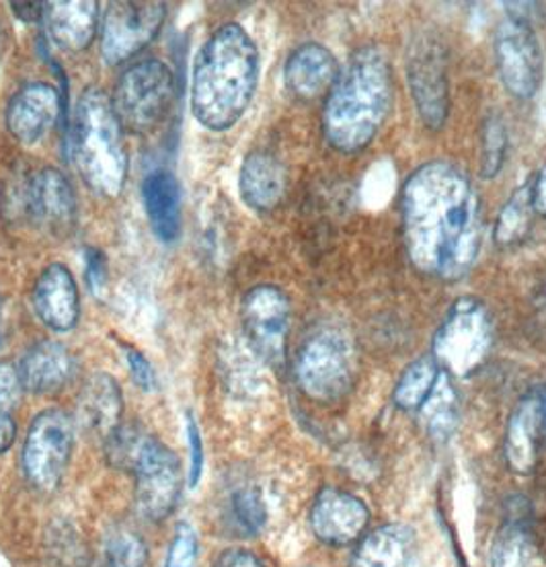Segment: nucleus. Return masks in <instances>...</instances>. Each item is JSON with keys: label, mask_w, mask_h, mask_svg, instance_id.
<instances>
[{"label": "nucleus", "mask_w": 546, "mask_h": 567, "mask_svg": "<svg viewBox=\"0 0 546 567\" xmlns=\"http://www.w3.org/2000/svg\"><path fill=\"white\" fill-rule=\"evenodd\" d=\"M107 567H144L148 561V549L141 535L127 528H117L105 540Z\"/></svg>", "instance_id": "nucleus-31"}, {"label": "nucleus", "mask_w": 546, "mask_h": 567, "mask_svg": "<svg viewBox=\"0 0 546 567\" xmlns=\"http://www.w3.org/2000/svg\"><path fill=\"white\" fill-rule=\"evenodd\" d=\"M187 430H189V446H192V468H189V485H192V487H196L197 482H199V475H202L204 453H202V439H199V432H197V425L194 420H189Z\"/></svg>", "instance_id": "nucleus-37"}, {"label": "nucleus", "mask_w": 546, "mask_h": 567, "mask_svg": "<svg viewBox=\"0 0 546 567\" xmlns=\"http://www.w3.org/2000/svg\"><path fill=\"white\" fill-rule=\"evenodd\" d=\"M409 554L411 530L403 525L382 526L362 540L350 567H405Z\"/></svg>", "instance_id": "nucleus-25"}, {"label": "nucleus", "mask_w": 546, "mask_h": 567, "mask_svg": "<svg viewBox=\"0 0 546 567\" xmlns=\"http://www.w3.org/2000/svg\"><path fill=\"white\" fill-rule=\"evenodd\" d=\"M534 214L536 213L530 196V184L522 185L518 192L505 202L504 210L497 218L495 241L504 247L524 241L533 228Z\"/></svg>", "instance_id": "nucleus-28"}, {"label": "nucleus", "mask_w": 546, "mask_h": 567, "mask_svg": "<svg viewBox=\"0 0 546 567\" xmlns=\"http://www.w3.org/2000/svg\"><path fill=\"white\" fill-rule=\"evenodd\" d=\"M43 19L52 42L60 50L83 52L97 35L99 4L95 0L45 2Z\"/></svg>", "instance_id": "nucleus-20"}, {"label": "nucleus", "mask_w": 546, "mask_h": 567, "mask_svg": "<svg viewBox=\"0 0 546 567\" xmlns=\"http://www.w3.org/2000/svg\"><path fill=\"white\" fill-rule=\"evenodd\" d=\"M530 196H533L534 213L546 218V163L530 184Z\"/></svg>", "instance_id": "nucleus-40"}, {"label": "nucleus", "mask_w": 546, "mask_h": 567, "mask_svg": "<svg viewBox=\"0 0 546 567\" xmlns=\"http://www.w3.org/2000/svg\"><path fill=\"white\" fill-rule=\"evenodd\" d=\"M233 516L243 533L257 535L266 525L267 512L264 499L255 489H240L233 496Z\"/></svg>", "instance_id": "nucleus-33"}, {"label": "nucleus", "mask_w": 546, "mask_h": 567, "mask_svg": "<svg viewBox=\"0 0 546 567\" xmlns=\"http://www.w3.org/2000/svg\"><path fill=\"white\" fill-rule=\"evenodd\" d=\"M403 230L411 264L425 276L456 282L475 266L481 199L471 177L449 161L413 171L403 187Z\"/></svg>", "instance_id": "nucleus-1"}, {"label": "nucleus", "mask_w": 546, "mask_h": 567, "mask_svg": "<svg viewBox=\"0 0 546 567\" xmlns=\"http://www.w3.org/2000/svg\"><path fill=\"white\" fill-rule=\"evenodd\" d=\"M60 115V93L48 83H31L7 105V128L23 144H35L52 130Z\"/></svg>", "instance_id": "nucleus-17"}, {"label": "nucleus", "mask_w": 546, "mask_h": 567, "mask_svg": "<svg viewBox=\"0 0 546 567\" xmlns=\"http://www.w3.org/2000/svg\"><path fill=\"white\" fill-rule=\"evenodd\" d=\"M86 270H89V282L93 290L97 292L105 282V259L99 254L97 249H86Z\"/></svg>", "instance_id": "nucleus-38"}, {"label": "nucleus", "mask_w": 546, "mask_h": 567, "mask_svg": "<svg viewBox=\"0 0 546 567\" xmlns=\"http://www.w3.org/2000/svg\"><path fill=\"white\" fill-rule=\"evenodd\" d=\"M124 134L113 114L112 100L97 86H89L76 105L72 146L84 184L103 198H117L126 184Z\"/></svg>", "instance_id": "nucleus-4"}, {"label": "nucleus", "mask_w": 546, "mask_h": 567, "mask_svg": "<svg viewBox=\"0 0 546 567\" xmlns=\"http://www.w3.org/2000/svg\"><path fill=\"white\" fill-rule=\"evenodd\" d=\"M29 210L54 237H69L76 225V196L62 171L45 167L29 185Z\"/></svg>", "instance_id": "nucleus-16"}, {"label": "nucleus", "mask_w": 546, "mask_h": 567, "mask_svg": "<svg viewBox=\"0 0 546 567\" xmlns=\"http://www.w3.org/2000/svg\"><path fill=\"white\" fill-rule=\"evenodd\" d=\"M538 547L528 526L509 523L495 537L491 549V567H536Z\"/></svg>", "instance_id": "nucleus-27"}, {"label": "nucleus", "mask_w": 546, "mask_h": 567, "mask_svg": "<svg viewBox=\"0 0 546 567\" xmlns=\"http://www.w3.org/2000/svg\"><path fill=\"white\" fill-rule=\"evenodd\" d=\"M440 377H442V370L435 362L434 355H425V358L415 360L413 364L406 367L403 377L396 383L394 403L406 412L421 410L423 403L434 393Z\"/></svg>", "instance_id": "nucleus-26"}, {"label": "nucleus", "mask_w": 546, "mask_h": 567, "mask_svg": "<svg viewBox=\"0 0 546 567\" xmlns=\"http://www.w3.org/2000/svg\"><path fill=\"white\" fill-rule=\"evenodd\" d=\"M173 100V71L161 60H141L120 76L113 89V114L124 132L148 134L167 117Z\"/></svg>", "instance_id": "nucleus-5"}, {"label": "nucleus", "mask_w": 546, "mask_h": 567, "mask_svg": "<svg viewBox=\"0 0 546 567\" xmlns=\"http://www.w3.org/2000/svg\"><path fill=\"white\" fill-rule=\"evenodd\" d=\"M406 79L423 124L432 130L442 128L450 112L449 76L442 45L434 40L413 43L406 60Z\"/></svg>", "instance_id": "nucleus-13"}, {"label": "nucleus", "mask_w": 546, "mask_h": 567, "mask_svg": "<svg viewBox=\"0 0 546 567\" xmlns=\"http://www.w3.org/2000/svg\"><path fill=\"white\" fill-rule=\"evenodd\" d=\"M370 520V512L351 494L339 489H324L310 512V526L317 539L327 545L343 547L360 539Z\"/></svg>", "instance_id": "nucleus-15"}, {"label": "nucleus", "mask_w": 546, "mask_h": 567, "mask_svg": "<svg viewBox=\"0 0 546 567\" xmlns=\"http://www.w3.org/2000/svg\"><path fill=\"white\" fill-rule=\"evenodd\" d=\"M142 196L156 237L175 241L182 230V192L175 175L168 171L151 173L142 185Z\"/></svg>", "instance_id": "nucleus-24"}, {"label": "nucleus", "mask_w": 546, "mask_h": 567, "mask_svg": "<svg viewBox=\"0 0 546 567\" xmlns=\"http://www.w3.org/2000/svg\"><path fill=\"white\" fill-rule=\"evenodd\" d=\"M212 567H266L264 561L247 549H226L216 557Z\"/></svg>", "instance_id": "nucleus-36"}, {"label": "nucleus", "mask_w": 546, "mask_h": 567, "mask_svg": "<svg viewBox=\"0 0 546 567\" xmlns=\"http://www.w3.org/2000/svg\"><path fill=\"white\" fill-rule=\"evenodd\" d=\"M11 9L21 21L38 23V21H42L43 14H45V2H38V0H33V2H11Z\"/></svg>", "instance_id": "nucleus-39"}, {"label": "nucleus", "mask_w": 546, "mask_h": 567, "mask_svg": "<svg viewBox=\"0 0 546 567\" xmlns=\"http://www.w3.org/2000/svg\"><path fill=\"white\" fill-rule=\"evenodd\" d=\"M337 76L339 66L336 56L324 45L315 42L296 48L284 69L286 85L298 100L305 101L329 95Z\"/></svg>", "instance_id": "nucleus-19"}, {"label": "nucleus", "mask_w": 546, "mask_h": 567, "mask_svg": "<svg viewBox=\"0 0 546 567\" xmlns=\"http://www.w3.org/2000/svg\"><path fill=\"white\" fill-rule=\"evenodd\" d=\"M74 422L62 410H45L29 425L23 444V471L40 492H54L71 463Z\"/></svg>", "instance_id": "nucleus-8"}, {"label": "nucleus", "mask_w": 546, "mask_h": 567, "mask_svg": "<svg viewBox=\"0 0 546 567\" xmlns=\"http://www.w3.org/2000/svg\"><path fill=\"white\" fill-rule=\"evenodd\" d=\"M23 384L19 379V369L0 360V454L7 453L17 436V424H14V410L21 401Z\"/></svg>", "instance_id": "nucleus-29"}, {"label": "nucleus", "mask_w": 546, "mask_h": 567, "mask_svg": "<svg viewBox=\"0 0 546 567\" xmlns=\"http://www.w3.org/2000/svg\"><path fill=\"white\" fill-rule=\"evenodd\" d=\"M238 187L247 206L269 213L280 206L286 194V169L276 156L257 151L245 158Z\"/></svg>", "instance_id": "nucleus-22"}, {"label": "nucleus", "mask_w": 546, "mask_h": 567, "mask_svg": "<svg viewBox=\"0 0 546 567\" xmlns=\"http://www.w3.org/2000/svg\"><path fill=\"white\" fill-rule=\"evenodd\" d=\"M546 436L545 391L534 389L519 399L505 430V461L519 475L533 473Z\"/></svg>", "instance_id": "nucleus-14"}, {"label": "nucleus", "mask_w": 546, "mask_h": 567, "mask_svg": "<svg viewBox=\"0 0 546 567\" xmlns=\"http://www.w3.org/2000/svg\"><path fill=\"white\" fill-rule=\"evenodd\" d=\"M495 64L505 89L530 100L543 83V50L528 19L509 14L495 33Z\"/></svg>", "instance_id": "nucleus-10"}, {"label": "nucleus", "mask_w": 546, "mask_h": 567, "mask_svg": "<svg viewBox=\"0 0 546 567\" xmlns=\"http://www.w3.org/2000/svg\"><path fill=\"white\" fill-rule=\"evenodd\" d=\"M259 81V52L238 23L216 29L202 45L192 76V112L204 128H233Z\"/></svg>", "instance_id": "nucleus-2"}, {"label": "nucleus", "mask_w": 546, "mask_h": 567, "mask_svg": "<svg viewBox=\"0 0 546 567\" xmlns=\"http://www.w3.org/2000/svg\"><path fill=\"white\" fill-rule=\"evenodd\" d=\"M74 360L71 352L58 341L43 340L23 355L19 379L23 391L35 395H54L71 383Z\"/></svg>", "instance_id": "nucleus-21"}, {"label": "nucleus", "mask_w": 546, "mask_h": 567, "mask_svg": "<svg viewBox=\"0 0 546 567\" xmlns=\"http://www.w3.org/2000/svg\"><path fill=\"white\" fill-rule=\"evenodd\" d=\"M243 326L257 354L271 364H280L290 329V300L286 292L271 284L251 288L243 298Z\"/></svg>", "instance_id": "nucleus-12"}, {"label": "nucleus", "mask_w": 546, "mask_h": 567, "mask_svg": "<svg viewBox=\"0 0 546 567\" xmlns=\"http://www.w3.org/2000/svg\"><path fill=\"white\" fill-rule=\"evenodd\" d=\"M392 103L391 62L379 45L353 52L331 86L322 130L327 142L341 153L365 148L382 128Z\"/></svg>", "instance_id": "nucleus-3"}, {"label": "nucleus", "mask_w": 546, "mask_h": 567, "mask_svg": "<svg viewBox=\"0 0 546 567\" xmlns=\"http://www.w3.org/2000/svg\"><path fill=\"white\" fill-rule=\"evenodd\" d=\"M197 559L196 528L187 523L177 526L173 543L168 547L165 567H194Z\"/></svg>", "instance_id": "nucleus-34"}, {"label": "nucleus", "mask_w": 546, "mask_h": 567, "mask_svg": "<svg viewBox=\"0 0 546 567\" xmlns=\"http://www.w3.org/2000/svg\"><path fill=\"white\" fill-rule=\"evenodd\" d=\"M130 473L136 480V508L151 523L167 520L182 497V461L148 434Z\"/></svg>", "instance_id": "nucleus-9"}, {"label": "nucleus", "mask_w": 546, "mask_h": 567, "mask_svg": "<svg viewBox=\"0 0 546 567\" xmlns=\"http://www.w3.org/2000/svg\"><path fill=\"white\" fill-rule=\"evenodd\" d=\"M353 369L348 338L337 329H321L302 346L296 360V379L310 399L331 403L350 391Z\"/></svg>", "instance_id": "nucleus-7"}, {"label": "nucleus", "mask_w": 546, "mask_h": 567, "mask_svg": "<svg viewBox=\"0 0 546 567\" xmlns=\"http://www.w3.org/2000/svg\"><path fill=\"white\" fill-rule=\"evenodd\" d=\"M122 348H124V352H126L124 355H126L127 367H130V372H132L136 384L141 386L142 391H155L156 377L155 370L151 367V362H148L136 348H132V346H127V343H124Z\"/></svg>", "instance_id": "nucleus-35"}, {"label": "nucleus", "mask_w": 546, "mask_h": 567, "mask_svg": "<svg viewBox=\"0 0 546 567\" xmlns=\"http://www.w3.org/2000/svg\"><path fill=\"white\" fill-rule=\"evenodd\" d=\"M33 309L43 326L56 333H66L76 327L81 317L79 288L66 266L52 264L40 274L33 286Z\"/></svg>", "instance_id": "nucleus-18"}, {"label": "nucleus", "mask_w": 546, "mask_h": 567, "mask_svg": "<svg viewBox=\"0 0 546 567\" xmlns=\"http://www.w3.org/2000/svg\"><path fill=\"white\" fill-rule=\"evenodd\" d=\"M0 319H2V307H0ZM0 338H2V321H0Z\"/></svg>", "instance_id": "nucleus-41"}, {"label": "nucleus", "mask_w": 546, "mask_h": 567, "mask_svg": "<svg viewBox=\"0 0 546 567\" xmlns=\"http://www.w3.org/2000/svg\"><path fill=\"white\" fill-rule=\"evenodd\" d=\"M491 343L493 326L483 300L459 298L435 333V362L456 377H468L485 362Z\"/></svg>", "instance_id": "nucleus-6"}, {"label": "nucleus", "mask_w": 546, "mask_h": 567, "mask_svg": "<svg viewBox=\"0 0 546 567\" xmlns=\"http://www.w3.org/2000/svg\"><path fill=\"white\" fill-rule=\"evenodd\" d=\"M427 417L430 432L435 436H449L452 425L456 424V395L450 389L446 377L442 374L435 384L434 393L421 408Z\"/></svg>", "instance_id": "nucleus-32"}, {"label": "nucleus", "mask_w": 546, "mask_h": 567, "mask_svg": "<svg viewBox=\"0 0 546 567\" xmlns=\"http://www.w3.org/2000/svg\"><path fill=\"white\" fill-rule=\"evenodd\" d=\"M167 7L155 0H117L103 17L101 54L107 64H122L155 40Z\"/></svg>", "instance_id": "nucleus-11"}, {"label": "nucleus", "mask_w": 546, "mask_h": 567, "mask_svg": "<svg viewBox=\"0 0 546 567\" xmlns=\"http://www.w3.org/2000/svg\"><path fill=\"white\" fill-rule=\"evenodd\" d=\"M122 413L124 399L117 381L105 372L93 374L79 395V420L84 427L107 439L122 422Z\"/></svg>", "instance_id": "nucleus-23"}, {"label": "nucleus", "mask_w": 546, "mask_h": 567, "mask_svg": "<svg viewBox=\"0 0 546 567\" xmlns=\"http://www.w3.org/2000/svg\"><path fill=\"white\" fill-rule=\"evenodd\" d=\"M507 155V130L499 115H490L481 132V158L478 169L483 177H495L504 167Z\"/></svg>", "instance_id": "nucleus-30"}]
</instances>
